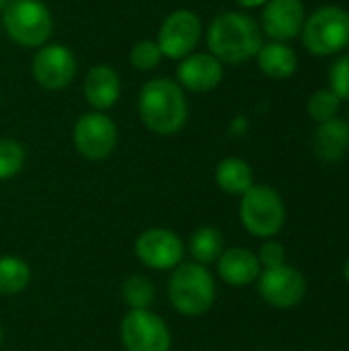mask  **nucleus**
Instances as JSON below:
<instances>
[{"mask_svg": "<svg viewBox=\"0 0 349 351\" xmlns=\"http://www.w3.org/2000/svg\"><path fill=\"white\" fill-rule=\"evenodd\" d=\"M31 282V269L29 265L12 255L0 257V294L12 296L23 292Z\"/></svg>", "mask_w": 349, "mask_h": 351, "instance_id": "21", "label": "nucleus"}, {"mask_svg": "<svg viewBox=\"0 0 349 351\" xmlns=\"http://www.w3.org/2000/svg\"><path fill=\"white\" fill-rule=\"evenodd\" d=\"M169 300L173 308L185 317L208 313L216 300V284L206 265L179 263L169 280Z\"/></svg>", "mask_w": 349, "mask_h": 351, "instance_id": "3", "label": "nucleus"}, {"mask_svg": "<svg viewBox=\"0 0 349 351\" xmlns=\"http://www.w3.org/2000/svg\"><path fill=\"white\" fill-rule=\"evenodd\" d=\"M216 183L228 195H243L255 185L253 169L239 156H228L216 167Z\"/></svg>", "mask_w": 349, "mask_h": 351, "instance_id": "19", "label": "nucleus"}, {"mask_svg": "<svg viewBox=\"0 0 349 351\" xmlns=\"http://www.w3.org/2000/svg\"><path fill=\"white\" fill-rule=\"evenodd\" d=\"M189 253L200 265H210L224 253V237L214 226H202L191 234Z\"/></svg>", "mask_w": 349, "mask_h": 351, "instance_id": "20", "label": "nucleus"}, {"mask_svg": "<svg viewBox=\"0 0 349 351\" xmlns=\"http://www.w3.org/2000/svg\"><path fill=\"white\" fill-rule=\"evenodd\" d=\"M6 35L21 47H41L53 33V16L43 0H10L2 10Z\"/></svg>", "mask_w": 349, "mask_h": 351, "instance_id": "5", "label": "nucleus"}, {"mask_svg": "<svg viewBox=\"0 0 349 351\" xmlns=\"http://www.w3.org/2000/svg\"><path fill=\"white\" fill-rule=\"evenodd\" d=\"M302 45L319 58L337 56L349 47V10L325 4L313 10L302 27Z\"/></svg>", "mask_w": 349, "mask_h": 351, "instance_id": "4", "label": "nucleus"}, {"mask_svg": "<svg viewBox=\"0 0 349 351\" xmlns=\"http://www.w3.org/2000/svg\"><path fill=\"white\" fill-rule=\"evenodd\" d=\"M224 80V64L210 51H193L179 60L177 82L189 93H210Z\"/></svg>", "mask_w": 349, "mask_h": 351, "instance_id": "13", "label": "nucleus"}, {"mask_svg": "<svg viewBox=\"0 0 349 351\" xmlns=\"http://www.w3.org/2000/svg\"><path fill=\"white\" fill-rule=\"evenodd\" d=\"M82 93L86 103L93 107V111H107L119 101L121 78L113 66L97 64L86 72Z\"/></svg>", "mask_w": 349, "mask_h": 351, "instance_id": "15", "label": "nucleus"}, {"mask_svg": "<svg viewBox=\"0 0 349 351\" xmlns=\"http://www.w3.org/2000/svg\"><path fill=\"white\" fill-rule=\"evenodd\" d=\"M237 4H239L241 8L251 10V8H263V6L267 4V0H237Z\"/></svg>", "mask_w": 349, "mask_h": 351, "instance_id": "28", "label": "nucleus"}, {"mask_svg": "<svg viewBox=\"0 0 349 351\" xmlns=\"http://www.w3.org/2000/svg\"><path fill=\"white\" fill-rule=\"evenodd\" d=\"M0 346H2V327H0Z\"/></svg>", "mask_w": 349, "mask_h": 351, "instance_id": "31", "label": "nucleus"}, {"mask_svg": "<svg viewBox=\"0 0 349 351\" xmlns=\"http://www.w3.org/2000/svg\"><path fill=\"white\" fill-rule=\"evenodd\" d=\"M156 298L154 284L144 276H132L123 284V300L130 308H148Z\"/></svg>", "mask_w": 349, "mask_h": 351, "instance_id": "23", "label": "nucleus"}, {"mask_svg": "<svg viewBox=\"0 0 349 351\" xmlns=\"http://www.w3.org/2000/svg\"><path fill=\"white\" fill-rule=\"evenodd\" d=\"M138 115L146 130L158 136H173L183 130L189 115L185 90L177 80L156 76L138 95Z\"/></svg>", "mask_w": 349, "mask_h": 351, "instance_id": "2", "label": "nucleus"}, {"mask_svg": "<svg viewBox=\"0 0 349 351\" xmlns=\"http://www.w3.org/2000/svg\"><path fill=\"white\" fill-rule=\"evenodd\" d=\"M74 146L88 160L107 158L117 146V125L103 111H88L74 123Z\"/></svg>", "mask_w": 349, "mask_h": 351, "instance_id": "10", "label": "nucleus"}, {"mask_svg": "<svg viewBox=\"0 0 349 351\" xmlns=\"http://www.w3.org/2000/svg\"><path fill=\"white\" fill-rule=\"evenodd\" d=\"M78 72V60L74 51L64 43L47 41L37 47L31 60L33 80L45 90H62L72 84Z\"/></svg>", "mask_w": 349, "mask_h": 351, "instance_id": "8", "label": "nucleus"}, {"mask_svg": "<svg viewBox=\"0 0 349 351\" xmlns=\"http://www.w3.org/2000/svg\"><path fill=\"white\" fill-rule=\"evenodd\" d=\"M138 259L150 269H175L183 263V241L167 228L144 230L134 245Z\"/></svg>", "mask_w": 349, "mask_h": 351, "instance_id": "12", "label": "nucleus"}, {"mask_svg": "<svg viewBox=\"0 0 349 351\" xmlns=\"http://www.w3.org/2000/svg\"><path fill=\"white\" fill-rule=\"evenodd\" d=\"M245 230L257 239H274L286 224V206L282 195L263 183H255L247 193L241 195L239 208Z\"/></svg>", "mask_w": 349, "mask_h": 351, "instance_id": "6", "label": "nucleus"}, {"mask_svg": "<svg viewBox=\"0 0 349 351\" xmlns=\"http://www.w3.org/2000/svg\"><path fill=\"white\" fill-rule=\"evenodd\" d=\"M329 88L339 101H349V53H341L329 68Z\"/></svg>", "mask_w": 349, "mask_h": 351, "instance_id": "26", "label": "nucleus"}, {"mask_svg": "<svg viewBox=\"0 0 349 351\" xmlns=\"http://www.w3.org/2000/svg\"><path fill=\"white\" fill-rule=\"evenodd\" d=\"M25 165V148L12 138H0V181L21 173Z\"/></svg>", "mask_w": 349, "mask_h": 351, "instance_id": "24", "label": "nucleus"}, {"mask_svg": "<svg viewBox=\"0 0 349 351\" xmlns=\"http://www.w3.org/2000/svg\"><path fill=\"white\" fill-rule=\"evenodd\" d=\"M259 70L272 80H288L298 70L296 51L284 41H267L255 56Z\"/></svg>", "mask_w": 349, "mask_h": 351, "instance_id": "18", "label": "nucleus"}, {"mask_svg": "<svg viewBox=\"0 0 349 351\" xmlns=\"http://www.w3.org/2000/svg\"><path fill=\"white\" fill-rule=\"evenodd\" d=\"M204 35V25L197 12L191 8H177L169 12L158 29L156 43L165 58L183 60L193 53Z\"/></svg>", "mask_w": 349, "mask_h": 351, "instance_id": "7", "label": "nucleus"}, {"mask_svg": "<svg viewBox=\"0 0 349 351\" xmlns=\"http://www.w3.org/2000/svg\"><path fill=\"white\" fill-rule=\"evenodd\" d=\"M259 274H261V265H259L257 255L245 247L224 249V253L218 259V276L228 286H234V288L249 286L257 282Z\"/></svg>", "mask_w": 349, "mask_h": 351, "instance_id": "16", "label": "nucleus"}, {"mask_svg": "<svg viewBox=\"0 0 349 351\" xmlns=\"http://www.w3.org/2000/svg\"><path fill=\"white\" fill-rule=\"evenodd\" d=\"M206 43L208 51L222 64L241 66L261 49L263 31L251 14L226 10L212 19L206 31Z\"/></svg>", "mask_w": 349, "mask_h": 351, "instance_id": "1", "label": "nucleus"}, {"mask_svg": "<svg viewBox=\"0 0 349 351\" xmlns=\"http://www.w3.org/2000/svg\"><path fill=\"white\" fill-rule=\"evenodd\" d=\"M313 150L323 162H339L349 150V121L335 117L319 123L313 138Z\"/></svg>", "mask_w": 349, "mask_h": 351, "instance_id": "17", "label": "nucleus"}, {"mask_svg": "<svg viewBox=\"0 0 349 351\" xmlns=\"http://www.w3.org/2000/svg\"><path fill=\"white\" fill-rule=\"evenodd\" d=\"M121 341L128 351H171V331L150 308H130L121 321Z\"/></svg>", "mask_w": 349, "mask_h": 351, "instance_id": "9", "label": "nucleus"}, {"mask_svg": "<svg viewBox=\"0 0 349 351\" xmlns=\"http://www.w3.org/2000/svg\"><path fill=\"white\" fill-rule=\"evenodd\" d=\"M257 290L263 302L274 308H294L306 296V278L300 269L284 263L280 267L261 269L257 278Z\"/></svg>", "mask_w": 349, "mask_h": 351, "instance_id": "11", "label": "nucleus"}, {"mask_svg": "<svg viewBox=\"0 0 349 351\" xmlns=\"http://www.w3.org/2000/svg\"><path fill=\"white\" fill-rule=\"evenodd\" d=\"M8 2H10V0H0V12L8 6Z\"/></svg>", "mask_w": 349, "mask_h": 351, "instance_id": "30", "label": "nucleus"}, {"mask_svg": "<svg viewBox=\"0 0 349 351\" xmlns=\"http://www.w3.org/2000/svg\"><path fill=\"white\" fill-rule=\"evenodd\" d=\"M344 280L349 284V257H348V261L344 263Z\"/></svg>", "mask_w": 349, "mask_h": 351, "instance_id": "29", "label": "nucleus"}, {"mask_svg": "<svg viewBox=\"0 0 349 351\" xmlns=\"http://www.w3.org/2000/svg\"><path fill=\"white\" fill-rule=\"evenodd\" d=\"M163 51L156 43V39H140L134 43V47L130 49V64L136 70L142 72H150L154 70L160 62H163Z\"/></svg>", "mask_w": 349, "mask_h": 351, "instance_id": "25", "label": "nucleus"}, {"mask_svg": "<svg viewBox=\"0 0 349 351\" xmlns=\"http://www.w3.org/2000/svg\"><path fill=\"white\" fill-rule=\"evenodd\" d=\"M339 105H341V101L337 99V95L331 88H319L309 97L306 111L317 123H325V121L337 117Z\"/></svg>", "mask_w": 349, "mask_h": 351, "instance_id": "22", "label": "nucleus"}, {"mask_svg": "<svg viewBox=\"0 0 349 351\" xmlns=\"http://www.w3.org/2000/svg\"><path fill=\"white\" fill-rule=\"evenodd\" d=\"M306 10L302 0H267L261 12V31L272 41H290L302 33Z\"/></svg>", "mask_w": 349, "mask_h": 351, "instance_id": "14", "label": "nucleus"}, {"mask_svg": "<svg viewBox=\"0 0 349 351\" xmlns=\"http://www.w3.org/2000/svg\"><path fill=\"white\" fill-rule=\"evenodd\" d=\"M255 255L259 259L261 269H272V267H280L286 263V247L276 239H267L261 245L259 253H255Z\"/></svg>", "mask_w": 349, "mask_h": 351, "instance_id": "27", "label": "nucleus"}]
</instances>
